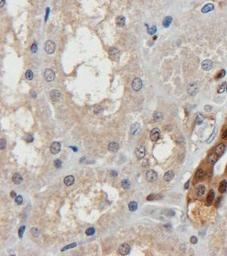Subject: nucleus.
<instances>
[{
  "label": "nucleus",
  "mask_w": 227,
  "mask_h": 256,
  "mask_svg": "<svg viewBox=\"0 0 227 256\" xmlns=\"http://www.w3.org/2000/svg\"><path fill=\"white\" fill-rule=\"evenodd\" d=\"M56 45L54 41L49 39L45 43L44 49H45V51L47 53V54H49V55L53 54V53L56 51Z\"/></svg>",
  "instance_id": "1"
},
{
  "label": "nucleus",
  "mask_w": 227,
  "mask_h": 256,
  "mask_svg": "<svg viewBox=\"0 0 227 256\" xmlns=\"http://www.w3.org/2000/svg\"><path fill=\"white\" fill-rule=\"evenodd\" d=\"M186 90H187V92H188V94L189 95V96L194 97L195 95L198 92L199 88H198V86L196 83L192 82V83H189V84H188Z\"/></svg>",
  "instance_id": "2"
},
{
  "label": "nucleus",
  "mask_w": 227,
  "mask_h": 256,
  "mask_svg": "<svg viewBox=\"0 0 227 256\" xmlns=\"http://www.w3.org/2000/svg\"><path fill=\"white\" fill-rule=\"evenodd\" d=\"M44 78L47 82H52L54 80L56 79V73L53 70L47 68L44 71Z\"/></svg>",
  "instance_id": "3"
},
{
  "label": "nucleus",
  "mask_w": 227,
  "mask_h": 256,
  "mask_svg": "<svg viewBox=\"0 0 227 256\" xmlns=\"http://www.w3.org/2000/svg\"><path fill=\"white\" fill-rule=\"evenodd\" d=\"M143 87V82L140 78L136 77L132 83V88L135 92H139Z\"/></svg>",
  "instance_id": "4"
},
{
  "label": "nucleus",
  "mask_w": 227,
  "mask_h": 256,
  "mask_svg": "<svg viewBox=\"0 0 227 256\" xmlns=\"http://www.w3.org/2000/svg\"><path fill=\"white\" fill-rule=\"evenodd\" d=\"M160 136V131L158 128H154L150 133V139L152 141L156 142L159 140Z\"/></svg>",
  "instance_id": "5"
},
{
  "label": "nucleus",
  "mask_w": 227,
  "mask_h": 256,
  "mask_svg": "<svg viewBox=\"0 0 227 256\" xmlns=\"http://www.w3.org/2000/svg\"><path fill=\"white\" fill-rule=\"evenodd\" d=\"M61 150V144L58 141H54L50 146V151L52 154H57Z\"/></svg>",
  "instance_id": "6"
},
{
  "label": "nucleus",
  "mask_w": 227,
  "mask_h": 256,
  "mask_svg": "<svg viewBox=\"0 0 227 256\" xmlns=\"http://www.w3.org/2000/svg\"><path fill=\"white\" fill-rule=\"evenodd\" d=\"M145 177H146V179L148 182H153L154 181H156L157 180V174L156 172H155L154 170H148L146 172V174H145Z\"/></svg>",
  "instance_id": "7"
},
{
  "label": "nucleus",
  "mask_w": 227,
  "mask_h": 256,
  "mask_svg": "<svg viewBox=\"0 0 227 256\" xmlns=\"http://www.w3.org/2000/svg\"><path fill=\"white\" fill-rule=\"evenodd\" d=\"M136 157L138 158V159H141L143 158L145 156V153H146V150H145V147L144 145H140L138 146L136 148Z\"/></svg>",
  "instance_id": "8"
},
{
  "label": "nucleus",
  "mask_w": 227,
  "mask_h": 256,
  "mask_svg": "<svg viewBox=\"0 0 227 256\" xmlns=\"http://www.w3.org/2000/svg\"><path fill=\"white\" fill-rule=\"evenodd\" d=\"M61 97V93L57 89H53V90L50 92V98L54 102H57Z\"/></svg>",
  "instance_id": "9"
},
{
  "label": "nucleus",
  "mask_w": 227,
  "mask_h": 256,
  "mask_svg": "<svg viewBox=\"0 0 227 256\" xmlns=\"http://www.w3.org/2000/svg\"><path fill=\"white\" fill-rule=\"evenodd\" d=\"M109 56L112 58L114 59L115 60H117V59L120 58L121 51H120V50H119L118 48H116V47H111L110 50H109Z\"/></svg>",
  "instance_id": "10"
},
{
  "label": "nucleus",
  "mask_w": 227,
  "mask_h": 256,
  "mask_svg": "<svg viewBox=\"0 0 227 256\" xmlns=\"http://www.w3.org/2000/svg\"><path fill=\"white\" fill-rule=\"evenodd\" d=\"M130 252V247L127 243H123L122 245L119 247V253L121 255H127Z\"/></svg>",
  "instance_id": "11"
},
{
  "label": "nucleus",
  "mask_w": 227,
  "mask_h": 256,
  "mask_svg": "<svg viewBox=\"0 0 227 256\" xmlns=\"http://www.w3.org/2000/svg\"><path fill=\"white\" fill-rule=\"evenodd\" d=\"M213 62L210 59H206L201 63V68L204 71H210L213 68Z\"/></svg>",
  "instance_id": "12"
},
{
  "label": "nucleus",
  "mask_w": 227,
  "mask_h": 256,
  "mask_svg": "<svg viewBox=\"0 0 227 256\" xmlns=\"http://www.w3.org/2000/svg\"><path fill=\"white\" fill-rule=\"evenodd\" d=\"M107 148H109V152H111L112 153H116L119 150V148H120V145H119V144H118L117 142L112 141V142L109 143V146H107Z\"/></svg>",
  "instance_id": "13"
},
{
  "label": "nucleus",
  "mask_w": 227,
  "mask_h": 256,
  "mask_svg": "<svg viewBox=\"0 0 227 256\" xmlns=\"http://www.w3.org/2000/svg\"><path fill=\"white\" fill-rule=\"evenodd\" d=\"M218 158H219V156L218 155V154H217L216 153L214 152V153H211L210 155L209 156V157H208V162H209V163H210V165H213L215 163H216V162H218Z\"/></svg>",
  "instance_id": "14"
},
{
  "label": "nucleus",
  "mask_w": 227,
  "mask_h": 256,
  "mask_svg": "<svg viewBox=\"0 0 227 256\" xmlns=\"http://www.w3.org/2000/svg\"><path fill=\"white\" fill-rule=\"evenodd\" d=\"M206 172L203 170L202 169H199L198 171H197L196 173V175H195V180L198 182V181H200L201 179H203L205 177H206Z\"/></svg>",
  "instance_id": "15"
},
{
  "label": "nucleus",
  "mask_w": 227,
  "mask_h": 256,
  "mask_svg": "<svg viewBox=\"0 0 227 256\" xmlns=\"http://www.w3.org/2000/svg\"><path fill=\"white\" fill-rule=\"evenodd\" d=\"M23 177L19 173H16V174H14V175L12 176V182L16 184V185H19V184L22 183L23 182Z\"/></svg>",
  "instance_id": "16"
},
{
  "label": "nucleus",
  "mask_w": 227,
  "mask_h": 256,
  "mask_svg": "<svg viewBox=\"0 0 227 256\" xmlns=\"http://www.w3.org/2000/svg\"><path fill=\"white\" fill-rule=\"evenodd\" d=\"M63 182L67 186H71L75 182V177L72 175H68L64 178Z\"/></svg>",
  "instance_id": "17"
},
{
  "label": "nucleus",
  "mask_w": 227,
  "mask_h": 256,
  "mask_svg": "<svg viewBox=\"0 0 227 256\" xmlns=\"http://www.w3.org/2000/svg\"><path fill=\"white\" fill-rule=\"evenodd\" d=\"M225 145L223 144H219L216 148H215V150L214 152L216 153L219 156V157H221L223 154V153L225 152Z\"/></svg>",
  "instance_id": "18"
},
{
  "label": "nucleus",
  "mask_w": 227,
  "mask_h": 256,
  "mask_svg": "<svg viewBox=\"0 0 227 256\" xmlns=\"http://www.w3.org/2000/svg\"><path fill=\"white\" fill-rule=\"evenodd\" d=\"M214 9V5L213 3H207L206 4L204 7H202L201 9V12L202 13H209V12H210V11H212Z\"/></svg>",
  "instance_id": "19"
},
{
  "label": "nucleus",
  "mask_w": 227,
  "mask_h": 256,
  "mask_svg": "<svg viewBox=\"0 0 227 256\" xmlns=\"http://www.w3.org/2000/svg\"><path fill=\"white\" fill-rule=\"evenodd\" d=\"M214 196H215L214 191H213V189H211L210 191V193L208 194L207 198H206V204L208 206H210L213 203V199H214Z\"/></svg>",
  "instance_id": "20"
},
{
  "label": "nucleus",
  "mask_w": 227,
  "mask_h": 256,
  "mask_svg": "<svg viewBox=\"0 0 227 256\" xmlns=\"http://www.w3.org/2000/svg\"><path fill=\"white\" fill-rule=\"evenodd\" d=\"M140 124L139 123H134L132 126H131V129H130V132H131V134L135 136L137 133L139 132V130H140Z\"/></svg>",
  "instance_id": "21"
},
{
  "label": "nucleus",
  "mask_w": 227,
  "mask_h": 256,
  "mask_svg": "<svg viewBox=\"0 0 227 256\" xmlns=\"http://www.w3.org/2000/svg\"><path fill=\"white\" fill-rule=\"evenodd\" d=\"M205 193H206V186H205L200 185V186H198V187H197V189H196L197 196H198V197H201V196H203L205 194Z\"/></svg>",
  "instance_id": "22"
},
{
  "label": "nucleus",
  "mask_w": 227,
  "mask_h": 256,
  "mask_svg": "<svg viewBox=\"0 0 227 256\" xmlns=\"http://www.w3.org/2000/svg\"><path fill=\"white\" fill-rule=\"evenodd\" d=\"M174 177V173L172 170H169L167 171L165 175H164V180L165 182H170L171 180H172V178Z\"/></svg>",
  "instance_id": "23"
},
{
  "label": "nucleus",
  "mask_w": 227,
  "mask_h": 256,
  "mask_svg": "<svg viewBox=\"0 0 227 256\" xmlns=\"http://www.w3.org/2000/svg\"><path fill=\"white\" fill-rule=\"evenodd\" d=\"M227 189V182L225 180H223L222 182H220V185L218 186V191L221 194H223L226 191Z\"/></svg>",
  "instance_id": "24"
},
{
  "label": "nucleus",
  "mask_w": 227,
  "mask_h": 256,
  "mask_svg": "<svg viewBox=\"0 0 227 256\" xmlns=\"http://www.w3.org/2000/svg\"><path fill=\"white\" fill-rule=\"evenodd\" d=\"M116 23L118 27H124L125 25V17L124 16H118L116 19Z\"/></svg>",
  "instance_id": "25"
},
{
  "label": "nucleus",
  "mask_w": 227,
  "mask_h": 256,
  "mask_svg": "<svg viewBox=\"0 0 227 256\" xmlns=\"http://www.w3.org/2000/svg\"><path fill=\"white\" fill-rule=\"evenodd\" d=\"M172 21V18L171 16H166L163 19V22H162L163 27H165V28H168L170 26Z\"/></svg>",
  "instance_id": "26"
},
{
  "label": "nucleus",
  "mask_w": 227,
  "mask_h": 256,
  "mask_svg": "<svg viewBox=\"0 0 227 256\" xmlns=\"http://www.w3.org/2000/svg\"><path fill=\"white\" fill-rule=\"evenodd\" d=\"M153 119H154L155 121L159 122L163 119V116H162V114H161V112H160L159 111H156L153 113Z\"/></svg>",
  "instance_id": "27"
},
{
  "label": "nucleus",
  "mask_w": 227,
  "mask_h": 256,
  "mask_svg": "<svg viewBox=\"0 0 227 256\" xmlns=\"http://www.w3.org/2000/svg\"><path fill=\"white\" fill-rule=\"evenodd\" d=\"M137 208H138V206H137V203L136 201H131L128 204V209L130 211L134 212L137 210Z\"/></svg>",
  "instance_id": "28"
},
{
  "label": "nucleus",
  "mask_w": 227,
  "mask_h": 256,
  "mask_svg": "<svg viewBox=\"0 0 227 256\" xmlns=\"http://www.w3.org/2000/svg\"><path fill=\"white\" fill-rule=\"evenodd\" d=\"M25 76H26V79L28 80H33V77H34V74H33V71L31 70H27L26 71V74H25Z\"/></svg>",
  "instance_id": "29"
},
{
  "label": "nucleus",
  "mask_w": 227,
  "mask_h": 256,
  "mask_svg": "<svg viewBox=\"0 0 227 256\" xmlns=\"http://www.w3.org/2000/svg\"><path fill=\"white\" fill-rule=\"evenodd\" d=\"M217 132H218V129H217V128H215V129H213V133H212L211 136H210V138H209V139L206 141L207 143H210V142H212V141L214 140L215 136H216V135H217Z\"/></svg>",
  "instance_id": "30"
},
{
  "label": "nucleus",
  "mask_w": 227,
  "mask_h": 256,
  "mask_svg": "<svg viewBox=\"0 0 227 256\" xmlns=\"http://www.w3.org/2000/svg\"><path fill=\"white\" fill-rule=\"evenodd\" d=\"M203 120H204V116L201 115V113H198V115H197V117H196L197 124H201L202 122H203Z\"/></svg>",
  "instance_id": "31"
},
{
  "label": "nucleus",
  "mask_w": 227,
  "mask_h": 256,
  "mask_svg": "<svg viewBox=\"0 0 227 256\" xmlns=\"http://www.w3.org/2000/svg\"><path fill=\"white\" fill-rule=\"evenodd\" d=\"M121 185H122V187L125 189H128L129 187H130V182L128 180V179H124L121 182Z\"/></svg>",
  "instance_id": "32"
},
{
  "label": "nucleus",
  "mask_w": 227,
  "mask_h": 256,
  "mask_svg": "<svg viewBox=\"0 0 227 256\" xmlns=\"http://www.w3.org/2000/svg\"><path fill=\"white\" fill-rule=\"evenodd\" d=\"M95 228H93V227H89V228H88V229L86 230L85 233H86V234H87L88 236H92V235H93V234H95Z\"/></svg>",
  "instance_id": "33"
},
{
  "label": "nucleus",
  "mask_w": 227,
  "mask_h": 256,
  "mask_svg": "<svg viewBox=\"0 0 227 256\" xmlns=\"http://www.w3.org/2000/svg\"><path fill=\"white\" fill-rule=\"evenodd\" d=\"M225 88H226V83L224 82V83H222V84L219 86V88H218V93L221 94V93L224 92Z\"/></svg>",
  "instance_id": "34"
},
{
  "label": "nucleus",
  "mask_w": 227,
  "mask_h": 256,
  "mask_svg": "<svg viewBox=\"0 0 227 256\" xmlns=\"http://www.w3.org/2000/svg\"><path fill=\"white\" fill-rule=\"evenodd\" d=\"M54 166L56 168V169H59V168H61V166H62V162L60 160H59V159H56L54 161Z\"/></svg>",
  "instance_id": "35"
},
{
  "label": "nucleus",
  "mask_w": 227,
  "mask_h": 256,
  "mask_svg": "<svg viewBox=\"0 0 227 256\" xmlns=\"http://www.w3.org/2000/svg\"><path fill=\"white\" fill-rule=\"evenodd\" d=\"M76 247V243H75V242L71 243V244H69V245H68V246H66V247H64L62 249V251H67V250H68V249L74 248V247Z\"/></svg>",
  "instance_id": "36"
},
{
  "label": "nucleus",
  "mask_w": 227,
  "mask_h": 256,
  "mask_svg": "<svg viewBox=\"0 0 227 256\" xmlns=\"http://www.w3.org/2000/svg\"><path fill=\"white\" fill-rule=\"evenodd\" d=\"M156 31H157V27H156V26H153V27H151L150 28H148V33L149 35H154L155 33H156Z\"/></svg>",
  "instance_id": "37"
},
{
  "label": "nucleus",
  "mask_w": 227,
  "mask_h": 256,
  "mask_svg": "<svg viewBox=\"0 0 227 256\" xmlns=\"http://www.w3.org/2000/svg\"><path fill=\"white\" fill-rule=\"evenodd\" d=\"M31 234H32V235L34 237L37 238L39 236V230L36 227H34V228L31 229Z\"/></svg>",
  "instance_id": "38"
},
{
  "label": "nucleus",
  "mask_w": 227,
  "mask_h": 256,
  "mask_svg": "<svg viewBox=\"0 0 227 256\" xmlns=\"http://www.w3.org/2000/svg\"><path fill=\"white\" fill-rule=\"evenodd\" d=\"M225 70L220 71L219 72H218V76H216V79H217V80L222 79V78H223V77L225 76Z\"/></svg>",
  "instance_id": "39"
},
{
  "label": "nucleus",
  "mask_w": 227,
  "mask_h": 256,
  "mask_svg": "<svg viewBox=\"0 0 227 256\" xmlns=\"http://www.w3.org/2000/svg\"><path fill=\"white\" fill-rule=\"evenodd\" d=\"M23 198L22 196L19 195V196H17V197L15 198V202H16V204L18 205H21L23 203Z\"/></svg>",
  "instance_id": "40"
},
{
  "label": "nucleus",
  "mask_w": 227,
  "mask_h": 256,
  "mask_svg": "<svg viewBox=\"0 0 227 256\" xmlns=\"http://www.w3.org/2000/svg\"><path fill=\"white\" fill-rule=\"evenodd\" d=\"M25 226H23V227H21L19 229V236L20 239H22L23 236V234H24V230H25Z\"/></svg>",
  "instance_id": "41"
},
{
  "label": "nucleus",
  "mask_w": 227,
  "mask_h": 256,
  "mask_svg": "<svg viewBox=\"0 0 227 256\" xmlns=\"http://www.w3.org/2000/svg\"><path fill=\"white\" fill-rule=\"evenodd\" d=\"M7 146V141L5 139H1L0 140V147H1V150H4Z\"/></svg>",
  "instance_id": "42"
},
{
  "label": "nucleus",
  "mask_w": 227,
  "mask_h": 256,
  "mask_svg": "<svg viewBox=\"0 0 227 256\" xmlns=\"http://www.w3.org/2000/svg\"><path fill=\"white\" fill-rule=\"evenodd\" d=\"M103 111H104L103 108H101L100 106H98L97 108L94 110V112H95V114H100V113H101V112H102Z\"/></svg>",
  "instance_id": "43"
},
{
  "label": "nucleus",
  "mask_w": 227,
  "mask_h": 256,
  "mask_svg": "<svg viewBox=\"0 0 227 256\" xmlns=\"http://www.w3.org/2000/svg\"><path fill=\"white\" fill-rule=\"evenodd\" d=\"M37 49H38V47H37V45H36V44H32V46H31V51L33 52V53H35V52H36L37 51Z\"/></svg>",
  "instance_id": "44"
},
{
  "label": "nucleus",
  "mask_w": 227,
  "mask_h": 256,
  "mask_svg": "<svg viewBox=\"0 0 227 256\" xmlns=\"http://www.w3.org/2000/svg\"><path fill=\"white\" fill-rule=\"evenodd\" d=\"M190 242L192 244H196L197 242H198V239H197V237L195 236H192L190 238Z\"/></svg>",
  "instance_id": "45"
},
{
  "label": "nucleus",
  "mask_w": 227,
  "mask_h": 256,
  "mask_svg": "<svg viewBox=\"0 0 227 256\" xmlns=\"http://www.w3.org/2000/svg\"><path fill=\"white\" fill-rule=\"evenodd\" d=\"M222 138L223 140H227V129H225L222 134Z\"/></svg>",
  "instance_id": "46"
},
{
  "label": "nucleus",
  "mask_w": 227,
  "mask_h": 256,
  "mask_svg": "<svg viewBox=\"0 0 227 256\" xmlns=\"http://www.w3.org/2000/svg\"><path fill=\"white\" fill-rule=\"evenodd\" d=\"M157 198V195H155V194H150V195H148V197H147V200H148V201H151V200H153V199H155V198Z\"/></svg>",
  "instance_id": "47"
},
{
  "label": "nucleus",
  "mask_w": 227,
  "mask_h": 256,
  "mask_svg": "<svg viewBox=\"0 0 227 256\" xmlns=\"http://www.w3.org/2000/svg\"><path fill=\"white\" fill-rule=\"evenodd\" d=\"M49 12H50V9L49 7H47V10H46V15H45V22L47 20V19H48V15H49Z\"/></svg>",
  "instance_id": "48"
},
{
  "label": "nucleus",
  "mask_w": 227,
  "mask_h": 256,
  "mask_svg": "<svg viewBox=\"0 0 227 256\" xmlns=\"http://www.w3.org/2000/svg\"><path fill=\"white\" fill-rule=\"evenodd\" d=\"M205 110H206V112H210V111L212 110V107L210 106V105H206V106H205Z\"/></svg>",
  "instance_id": "49"
},
{
  "label": "nucleus",
  "mask_w": 227,
  "mask_h": 256,
  "mask_svg": "<svg viewBox=\"0 0 227 256\" xmlns=\"http://www.w3.org/2000/svg\"><path fill=\"white\" fill-rule=\"evenodd\" d=\"M111 173H112L111 175H112V177H116V176H117V172H116V171H112Z\"/></svg>",
  "instance_id": "50"
},
{
  "label": "nucleus",
  "mask_w": 227,
  "mask_h": 256,
  "mask_svg": "<svg viewBox=\"0 0 227 256\" xmlns=\"http://www.w3.org/2000/svg\"><path fill=\"white\" fill-rule=\"evenodd\" d=\"M189 181H188L186 183V185H185V189H187L189 188Z\"/></svg>",
  "instance_id": "51"
},
{
  "label": "nucleus",
  "mask_w": 227,
  "mask_h": 256,
  "mask_svg": "<svg viewBox=\"0 0 227 256\" xmlns=\"http://www.w3.org/2000/svg\"><path fill=\"white\" fill-rule=\"evenodd\" d=\"M4 4H5V0H1V4H0V6H1V7H3Z\"/></svg>",
  "instance_id": "52"
},
{
  "label": "nucleus",
  "mask_w": 227,
  "mask_h": 256,
  "mask_svg": "<svg viewBox=\"0 0 227 256\" xmlns=\"http://www.w3.org/2000/svg\"><path fill=\"white\" fill-rule=\"evenodd\" d=\"M15 196H16V194H15V192H14V191H12V192H11V197H15Z\"/></svg>",
  "instance_id": "53"
},
{
  "label": "nucleus",
  "mask_w": 227,
  "mask_h": 256,
  "mask_svg": "<svg viewBox=\"0 0 227 256\" xmlns=\"http://www.w3.org/2000/svg\"><path fill=\"white\" fill-rule=\"evenodd\" d=\"M225 90H226V92H227V83H226V88H225Z\"/></svg>",
  "instance_id": "54"
}]
</instances>
